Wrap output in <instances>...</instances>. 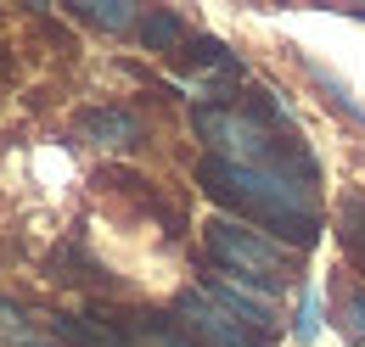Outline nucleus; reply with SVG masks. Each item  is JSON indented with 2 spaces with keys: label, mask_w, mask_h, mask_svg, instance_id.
Wrapping results in <instances>:
<instances>
[{
  "label": "nucleus",
  "mask_w": 365,
  "mask_h": 347,
  "mask_svg": "<svg viewBox=\"0 0 365 347\" xmlns=\"http://www.w3.org/2000/svg\"><path fill=\"white\" fill-rule=\"evenodd\" d=\"M124 331L135 336V347L140 342H146V347H202L180 319H175V314H130V319H124Z\"/></svg>",
  "instance_id": "obj_9"
},
{
  "label": "nucleus",
  "mask_w": 365,
  "mask_h": 347,
  "mask_svg": "<svg viewBox=\"0 0 365 347\" xmlns=\"http://www.w3.org/2000/svg\"><path fill=\"white\" fill-rule=\"evenodd\" d=\"M79 134L96 140V146H135L140 140V118L124 112V107H96V112L79 118Z\"/></svg>",
  "instance_id": "obj_6"
},
{
  "label": "nucleus",
  "mask_w": 365,
  "mask_h": 347,
  "mask_svg": "<svg viewBox=\"0 0 365 347\" xmlns=\"http://www.w3.org/2000/svg\"><path fill=\"white\" fill-rule=\"evenodd\" d=\"M175 319H180L185 331L197 336L202 347H270L264 336H253L230 308H220L202 286H191V292H180L175 297Z\"/></svg>",
  "instance_id": "obj_4"
},
{
  "label": "nucleus",
  "mask_w": 365,
  "mask_h": 347,
  "mask_svg": "<svg viewBox=\"0 0 365 347\" xmlns=\"http://www.w3.org/2000/svg\"><path fill=\"white\" fill-rule=\"evenodd\" d=\"M51 331L73 347H135V336L124 325H113V319H73V314H62V319H51Z\"/></svg>",
  "instance_id": "obj_7"
},
{
  "label": "nucleus",
  "mask_w": 365,
  "mask_h": 347,
  "mask_svg": "<svg viewBox=\"0 0 365 347\" xmlns=\"http://www.w3.org/2000/svg\"><path fill=\"white\" fill-rule=\"evenodd\" d=\"M309 73H315L320 85H326V95H331V101H337V107H343L349 118H360V124H365V107H360V101H354V95H349V90H343V85H337V79H331V73H326L320 62H309Z\"/></svg>",
  "instance_id": "obj_13"
},
{
  "label": "nucleus",
  "mask_w": 365,
  "mask_h": 347,
  "mask_svg": "<svg viewBox=\"0 0 365 347\" xmlns=\"http://www.w3.org/2000/svg\"><path fill=\"white\" fill-rule=\"evenodd\" d=\"M337 247L365 274V191H343L337 196Z\"/></svg>",
  "instance_id": "obj_8"
},
{
  "label": "nucleus",
  "mask_w": 365,
  "mask_h": 347,
  "mask_svg": "<svg viewBox=\"0 0 365 347\" xmlns=\"http://www.w3.org/2000/svg\"><path fill=\"white\" fill-rule=\"evenodd\" d=\"M298 342H315V303H304L298 314Z\"/></svg>",
  "instance_id": "obj_14"
},
{
  "label": "nucleus",
  "mask_w": 365,
  "mask_h": 347,
  "mask_svg": "<svg viewBox=\"0 0 365 347\" xmlns=\"http://www.w3.org/2000/svg\"><path fill=\"white\" fill-rule=\"evenodd\" d=\"M208 297L220 308H230L253 336H264V342L275 347V336H281V319H275V303H270V292H253V286H242V280H230V274H220V280H208L202 286Z\"/></svg>",
  "instance_id": "obj_5"
},
{
  "label": "nucleus",
  "mask_w": 365,
  "mask_h": 347,
  "mask_svg": "<svg viewBox=\"0 0 365 347\" xmlns=\"http://www.w3.org/2000/svg\"><path fill=\"white\" fill-rule=\"evenodd\" d=\"M197 134L214 140V157H230V163H253V169H275V163H292V157L309 163V151L298 140H275V129L264 118H253L247 107H208V112H197Z\"/></svg>",
  "instance_id": "obj_3"
},
{
  "label": "nucleus",
  "mask_w": 365,
  "mask_h": 347,
  "mask_svg": "<svg viewBox=\"0 0 365 347\" xmlns=\"http://www.w3.org/2000/svg\"><path fill=\"white\" fill-rule=\"evenodd\" d=\"M73 11L85 17V23H96V28H130L135 23V6L130 0H73Z\"/></svg>",
  "instance_id": "obj_10"
},
{
  "label": "nucleus",
  "mask_w": 365,
  "mask_h": 347,
  "mask_svg": "<svg viewBox=\"0 0 365 347\" xmlns=\"http://www.w3.org/2000/svg\"><path fill=\"white\" fill-rule=\"evenodd\" d=\"M197 185L230 208L242 224H264L281 247H315L320 241V202L309 179H292L287 169H253V163H230V157H202Z\"/></svg>",
  "instance_id": "obj_1"
},
{
  "label": "nucleus",
  "mask_w": 365,
  "mask_h": 347,
  "mask_svg": "<svg viewBox=\"0 0 365 347\" xmlns=\"http://www.w3.org/2000/svg\"><path fill=\"white\" fill-rule=\"evenodd\" d=\"M202 247H208V258L220 263L230 280H242L253 292H270V297L281 292V280L292 274V247H281L264 230H247L242 218H214L202 230Z\"/></svg>",
  "instance_id": "obj_2"
},
{
  "label": "nucleus",
  "mask_w": 365,
  "mask_h": 347,
  "mask_svg": "<svg viewBox=\"0 0 365 347\" xmlns=\"http://www.w3.org/2000/svg\"><path fill=\"white\" fill-rule=\"evenodd\" d=\"M140 40L152 45V50H175V45L185 40V28H180V17H175V11H152V17L140 23Z\"/></svg>",
  "instance_id": "obj_11"
},
{
  "label": "nucleus",
  "mask_w": 365,
  "mask_h": 347,
  "mask_svg": "<svg viewBox=\"0 0 365 347\" xmlns=\"http://www.w3.org/2000/svg\"><path fill=\"white\" fill-rule=\"evenodd\" d=\"M337 319H343V336L349 342H365V292H349L337 303Z\"/></svg>",
  "instance_id": "obj_12"
}]
</instances>
